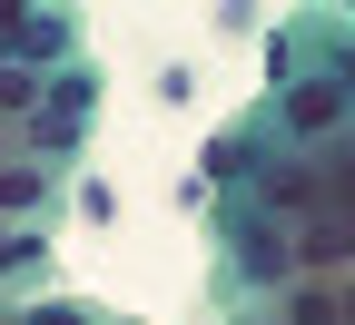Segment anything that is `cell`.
<instances>
[{
  "mask_svg": "<svg viewBox=\"0 0 355 325\" xmlns=\"http://www.w3.org/2000/svg\"><path fill=\"white\" fill-rule=\"evenodd\" d=\"M345 118H355V99H345L336 79H286L277 109H266V128H277V138H336Z\"/></svg>",
  "mask_w": 355,
  "mask_h": 325,
  "instance_id": "7a4b0ae2",
  "label": "cell"
},
{
  "mask_svg": "<svg viewBox=\"0 0 355 325\" xmlns=\"http://www.w3.org/2000/svg\"><path fill=\"white\" fill-rule=\"evenodd\" d=\"M69 50H79V20L60 10V0H40L30 20H10V50H0V60H30V69H60Z\"/></svg>",
  "mask_w": 355,
  "mask_h": 325,
  "instance_id": "3957f363",
  "label": "cell"
},
{
  "mask_svg": "<svg viewBox=\"0 0 355 325\" xmlns=\"http://www.w3.org/2000/svg\"><path fill=\"white\" fill-rule=\"evenodd\" d=\"M40 89H50V69H30V60H0V118H30V109H40Z\"/></svg>",
  "mask_w": 355,
  "mask_h": 325,
  "instance_id": "5b68a950",
  "label": "cell"
},
{
  "mask_svg": "<svg viewBox=\"0 0 355 325\" xmlns=\"http://www.w3.org/2000/svg\"><path fill=\"white\" fill-rule=\"evenodd\" d=\"M40 325H89V315H40Z\"/></svg>",
  "mask_w": 355,
  "mask_h": 325,
  "instance_id": "52a82bcc",
  "label": "cell"
},
{
  "mask_svg": "<svg viewBox=\"0 0 355 325\" xmlns=\"http://www.w3.org/2000/svg\"><path fill=\"white\" fill-rule=\"evenodd\" d=\"M50 188H60L50 168H0V217H40V207H50Z\"/></svg>",
  "mask_w": 355,
  "mask_h": 325,
  "instance_id": "277c9868",
  "label": "cell"
},
{
  "mask_svg": "<svg viewBox=\"0 0 355 325\" xmlns=\"http://www.w3.org/2000/svg\"><path fill=\"white\" fill-rule=\"evenodd\" d=\"M40 256V237H30V227H0V266H30Z\"/></svg>",
  "mask_w": 355,
  "mask_h": 325,
  "instance_id": "8992f818",
  "label": "cell"
},
{
  "mask_svg": "<svg viewBox=\"0 0 355 325\" xmlns=\"http://www.w3.org/2000/svg\"><path fill=\"white\" fill-rule=\"evenodd\" d=\"M89 109H99V79H89V69L69 60V69H50V89H40V109L20 118V138H30L40 158H69L79 138H89Z\"/></svg>",
  "mask_w": 355,
  "mask_h": 325,
  "instance_id": "6da1fadb",
  "label": "cell"
}]
</instances>
